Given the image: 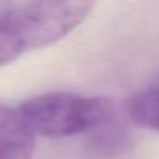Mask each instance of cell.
Masks as SVG:
<instances>
[{"label":"cell","mask_w":159,"mask_h":159,"mask_svg":"<svg viewBox=\"0 0 159 159\" xmlns=\"http://www.w3.org/2000/svg\"><path fill=\"white\" fill-rule=\"evenodd\" d=\"M17 111L33 134L45 137L94 133L123 112L109 97L72 92H50L28 98Z\"/></svg>","instance_id":"6da1fadb"},{"label":"cell","mask_w":159,"mask_h":159,"mask_svg":"<svg viewBox=\"0 0 159 159\" xmlns=\"http://www.w3.org/2000/svg\"><path fill=\"white\" fill-rule=\"evenodd\" d=\"M94 8L91 2H42L10 3L3 17L22 44L24 52L48 47L81 24Z\"/></svg>","instance_id":"7a4b0ae2"},{"label":"cell","mask_w":159,"mask_h":159,"mask_svg":"<svg viewBox=\"0 0 159 159\" xmlns=\"http://www.w3.org/2000/svg\"><path fill=\"white\" fill-rule=\"evenodd\" d=\"M34 134L17 109L0 103V159H33Z\"/></svg>","instance_id":"3957f363"},{"label":"cell","mask_w":159,"mask_h":159,"mask_svg":"<svg viewBox=\"0 0 159 159\" xmlns=\"http://www.w3.org/2000/svg\"><path fill=\"white\" fill-rule=\"evenodd\" d=\"M131 143L133 139L123 112L102 128L91 133L89 140L91 150L106 157H114L128 151L131 148Z\"/></svg>","instance_id":"277c9868"},{"label":"cell","mask_w":159,"mask_h":159,"mask_svg":"<svg viewBox=\"0 0 159 159\" xmlns=\"http://www.w3.org/2000/svg\"><path fill=\"white\" fill-rule=\"evenodd\" d=\"M126 116L133 123L159 133V81L139 89L129 98Z\"/></svg>","instance_id":"5b68a950"},{"label":"cell","mask_w":159,"mask_h":159,"mask_svg":"<svg viewBox=\"0 0 159 159\" xmlns=\"http://www.w3.org/2000/svg\"><path fill=\"white\" fill-rule=\"evenodd\" d=\"M3 14L0 16V67L7 66L10 62H14L25 53L17 36L14 34L8 22L5 20Z\"/></svg>","instance_id":"8992f818"},{"label":"cell","mask_w":159,"mask_h":159,"mask_svg":"<svg viewBox=\"0 0 159 159\" xmlns=\"http://www.w3.org/2000/svg\"><path fill=\"white\" fill-rule=\"evenodd\" d=\"M10 7V2H0V16L5 13V10Z\"/></svg>","instance_id":"52a82bcc"}]
</instances>
